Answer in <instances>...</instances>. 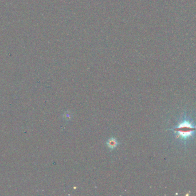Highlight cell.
I'll return each mask as SVG.
<instances>
[{"label":"cell","mask_w":196,"mask_h":196,"mask_svg":"<svg viewBox=\"0 0 196 196\" xmlns=\"http://www.w3.org/2000/svg\"><path fill=\"white\" fill-rule=\"evenodd\" d=\"M118 144L119 143L115 138H111L107 141V146L111 150L115 149Z\"/></svg>","instance_id":"2"},{"label":"cell","mask_w":196,"mask_h":196,"mask_svg":"<svg viewBox=\"0 0 196 196\" xmlns=\"http://www.w3.org/2000/svg\"><path fill=\"white\" fill-rule=\"evenodd\" d=\"M64 118H66L67 120H70V119L71 118V115L70 113H68L67 112V113H66L64 114Z\"/></svg>","instance_id":"3"},{"label":"cell","mask_w":196,"mask_h":196,"mask_svg":"<svg viewBox=\"0 0 196 196\" xmlns=\"http://www.w3.org/2000/svg\"><path fill=\"white\" fill-rule=\"evenodd\" d=\"M175 132L178 133L182 138L189 137L192 134L196 131V128L191 126L187 122H184L181 124L178 127L174 129Z\"/></svg>","instance_id":"1"}]
</instances>
